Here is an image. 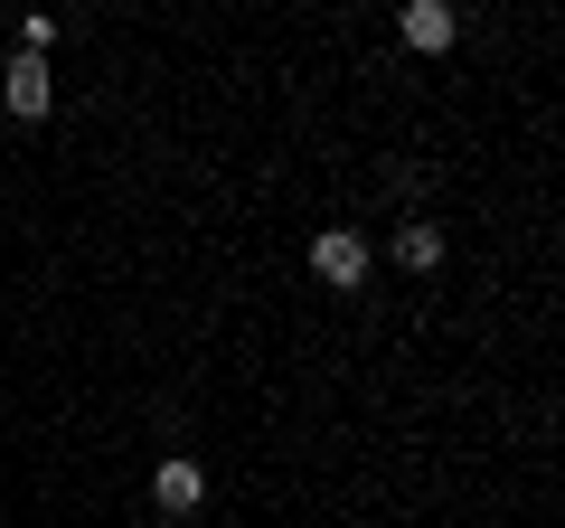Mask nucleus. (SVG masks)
<instances>
[{
	"label": "nucleus",
	"mask_w": 565,
	"mask_h": 528,
	"mask_svg": "<svg viewBox=\"0 0 565 528\" xmlns=\"http://www.w3.org/2000/svg\"><path fill=\"white\" fill-rule=\"evenodd\" d=\"M311 274L340 284V293H359L367 284V236L359 226H321V236H311Z\"/></svg>",
	"instance_id": "f257e3e1"
},
{
	"label": "nucleus",
	"mask_w": 565,
	"mask_h": 528,
	"mask_svg": "<svg viewBox=\"0 0 565 528\" xmlns=\"http://www.w3.org/2000/svg\"><path fill=\"white\" fill-rule=\"evenodd\" d=\"M405 47H424V57H444L452 39H462V10H452V0H405Z\"/></svg>",
	"instance_id": "f03ea898"
},
{
	"label": "nucleus",
	"mask_w": 565,
	"mask_h": 528,
	"mask_svg": "<svg viewBox=\"0 0 565 528\" xmlns=\"http://www.w3.org/2000/svg\"><path fill=\"white\" fill-rule=\"evenodd\" d=\"M0 95H10V114H20V123H39L47 104H57V76H47V57H20V66H10V85H0Z\"/></svg>",
	"instance_id": "7ed1b4c3"
},
{
	"label": "nucleus",
	"mask_w": 565,
	"mask_h": 528,
	"mask_svg": "<svg viewBox=\"0 0 565 528\" xmlns=\"http://www.w3.org/2000/svg\"><path fill=\"white\" fill-rule=\"evenodd\" d=\"M151 500H161V509H199V500H207V472L180 453V463H161V472H151Z\"/></svg>",
	"instance_id": "20e7f679"
},
{
	"label": "nucleus",
	"mask_w": 565,
	"mask_h": 528,
	"mask_svg": "<svg viewBox=\"0 0 565 528\" xmlns=\"http://www.w3.org/2000/svg\"><path fill=\"white\" fill-rule=\"evenodd\" d=\"M396 264H405V274H434V264H444V226H434V218L396 226Z\"/></svg>",
	"instance_id": "39448f33"
}]
</instances>
